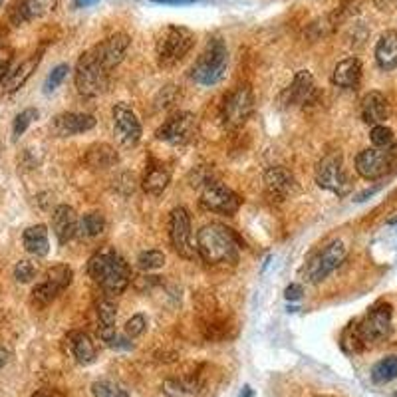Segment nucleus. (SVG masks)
I'll return each instance as SVG.
<instances>
[{
  "label": "nucleus",
  "mask_w": 397,
  "mask_h": 397,
  "mask_svg": "<svg viewBox=\"0 0 397 397\" xmlns=\"http://www.w3.org/2000/svg\"><path fill=\"white\" fill-rule=\"evenodd\" d=\"M165 397H203L204 386L197 377H169L163 381Z\"/></svg>",
  "instance_id": "obj_24"
},
{
  "label": "nucleus",
  "mask_w": 397,
  "mask_h": 397,
  "mask_svg": "<svg viewBox=\"0 0 397 397\" xmlns=\"http://www.w3.org/2000/svg\"><path fill=\"white\" fill-rule=\"evenodd\" d=\"M68 72H70V66H68V64L56 66L54 70H52V72L48 74L46 82H44V92H46V94H52V92H56V90H58V86H60V84H62V82L66 80Z\"/></svg>",
  "instance_id": "obj_38"
},
{
  "label": "nucleus",
  "mask_w": 397,
  "mask_h": 397,
  "mask_svg": "<svg viewBox=\"0 0 397 397\" xmlns=\"http://www.w3.org/2000/svg\"><path fill=\"white\" fill-rule=\"evenodd\" d=\"M348 257V250L342 240H334L328 247L322 248L320 252H316L314 257L308 260L306 269H304V276L312 284L322 282L328 274H332L334 270L342 264Z\"/></svg>",
  "instance_id": "obj_7"
},
{
  "label": "nucleus",
  "mask_w": 397,
  "mask_h": 397,
  "mask_svg": "<svg viewBox=\"0 0 397 397\" xmlns=\"http://www.w3.org/2000/svg\"><path fill=\"white\" fill-rule=\"evenodd\" d=\"M106 228V219L99 213H87L80 219L78 223V236L82 238H96L104 233Z\"/></svg>",
  "instance_id": "obj_32"
},
{
  "label": "nucleus",
  "mask_w": 397,
  "mask_h": 397,
  "mask_svg": "<svg viewBox=\"0 0 397 397\" xmlns=\"http://www.w3.org/2000/svg\"><path fill=\"white\" fill-rule=\"evenodd\" d=\"M151 2H157V4H167V6H187V4L201 2V0H151Z\"/></svg>",
  "instance_id": "obj_43"
},
{
  "label": "nucleus",
  "mask_w": 397,
  "mask_h": 397,
  "mask_svg": "<svg viewBox=\"0 0 397 397\" xmlns=\"http://www.w3.org/2000/svg\"><path fill=\"white\" fill-rule=\"evenodd\" d=\"M195 46V34L177 24L165 26L161 32L157 34V42H155V54L157 62L161 68H173L181 62L185 56L191 52Z\"/></svg>",
  "instance_id": "obj_3"
},
{
  "label": "nucleus",
  "mask_w": 397,
  "mask_h": 397,
  "mask_svg": "<svg viewBox=\"0 0 397 397\" xmlns=\"http://www.w3.org/2000/svg\"><path fill=\"white\" fill-rule=\"evenodd\" d=\"M391 2H393V0H376V4L381 8V11H386V6H389Z\"/></svg>",
  "instance_id": "obj_48"
},
{
  "label": "nucleus",
  "mask_w": 397,
  "mask_h": 397,
  "mask_svg": "<svg viewBox=\"0 0 397 397\" xmlns=\"http://www.w3.org/2000/svg\"><path fill=\"white\" fill-rule=\"evenodd\" d=\"M36 267H34L30 260H20L18 264H16V269H14V279L18 280L20 284H28V282H32L36 279Z\"/></svg>",
  "instance_id": "obj_40"
},
{
  "label": "nucleus",
  "mask_w": 397,
  "mask_h": 397,
  "mask_svg": "<svg viewBox=\"0 0 397 397\" xmlns=\"http://www.w3.org/2000/svg\"><path fill=\"white\" fill-rule=\"evenodd\" d=\"M97 0H75V4L78 6H92V4H96Z\"/></svg>",
  "instance_id": "obj_47"
},
{
  "label": "nucleus",
  "mask_w": 397,
  "mask_h": 397,
  "mask_svg": "<svg viewBox=\"0 0 397 397\" xmlns=\"http://www.w3.org/2000/svg\"><path fill=\"white\" fill-rule=\"evenodd\" d=\"M397 377V358L396 355H389L379 360L374 367H372V381L381 386V384H389Z\"/></svg>",
  "instance_id": "obj_33"
},
{
  "label": "nucleus",
  "mask_w": 397,
  "mask_h": 397,
  "mask_svg": "<svg viewBox=\"0 0 397 397\" xmlns=\"http://www.w3.org/2000/svg\"><path fill=\"white\" fill-rule=\"evenodd\" d=\"M87 274L106 292V296H118L131 282V272L126 258L114 248L97 250L87 262Z\"/></svg>",
  "instance_id": "obj_1"
},
{
  "label": "nucleus",
  "mask_w": 397,
  "mask_h": 397,
  "mask_svg": "<svg viewBox=\"0 0 397 397\" xmlns=\"http://www.w3.org/2000/svg\"><path fill=\"white\" fill-rule=\"evenodd\" d=\"M86 161L94 169H109L118 163V153L114 151V147L102 143V145H94L92 149L87 151Z\"/></svg>",
  "instance_id": "obj_31"
},
{
  "label": "nucleus",
  "mask_w": 397,
  "mask_h": 397,
  "mask_svg": "<svg viewBox=\"0 0 397 397\" xmlns=\"http://www.w3.org/2000/svg\"><path fill=\"white\" fill-rule=\"evenodd\" d=\"M32 397H60L56 391H50V389H40V391H36Z\"/></svg>",
  "instance_id": "obj_46"
},
{
  "label": "nucleus",
  "mask_w": 397,
  "mask_h": 397,
  "mask_svg": "<svg viewBox=\"0 0 397 397\" xmlns=\"http://www.w3.org/2000/svg\"><path fill=\"white\" fill-rule=\"evenodd\" d=\"M195 131H197V118L191 111H179L157 129V140L179 147L193 140Z\"/></svg>",
  "instance_id": "obj_13"
},
{
  "label": "nucleus",
  "mask_w": 397,
  "mask_h": 397,
  "mask_svg": "<svg viewBox=\"0 0 397 397\" xmlns=\"http://www.w3.org/2000/svg\"><path fill=\"white\" fill-rule=\"evenodd\" d=\"M391 159H393V167H396L397 165V145H393V147H391Z\"/></svg>",
  "instance_id": "obj_49"
},
{
  "label": "nucleus",
  "mask_w": 397,
  "mask_h": 397,
  "mask_svg": "<svg viewBox=\"0 0 397 397\" xmlns=\"http://www.w3.org/2000/svg\"><path fill=\"white\" fill-rule=\"evenodd\" d=\"M226 66L228 50L225 42L221 38H213L191 68V78L199 86H216L225 78Z\"/></svg>",
  "instance_id": "obj_4"
},
{
  "label": "nucleus",
  "mask_w": 397,
  "mask_h": 397,
  "mask_svg": "<svg viewBox=\"0 0 397 397\" xmlns=\"http://www.w3.org/2000/svg\"><path fill=\"white\" fill-rule=\"evenodd\" d=\"M8 64H11L8 60H0V82H4L8 78V74H11L8 72Z\"/></svg>",
  "instance_id": "obj_44"
},
{
  "label": "nucleus",
  "mask_w": 397,
  "mask_h": 397,
  "mask_svg": "<svg viewBox=\"0 0 397 397\" xmlns=\"http://www.w3.org/2000/svg\"><path fill=\"white\" fill-rule=\"evenodd\" d=\"M92 393L94 397H129V393L123 387L111 381V379H99L92 386Z\"/></svg>",
  "instance_id": "obj_35"
},
{
  "label": "nucleus",
  "mask_w": 397,
  "mask_h": 397,
  "mask_svg": "<svg viewBox=\"0 0 397 397\" xmlns=\"http://www.w3.org/2000/svg\"><path fill=\"white\" fill-rule=\"evenodd\" d=\"M316 183L326 191H332L338 197L350 193L352 185L343 171V161L340 153H328L316 167Z\"/></svg>",
  "instance_id": "obj_8"
},
{
  "label": "nucleus",
  "mask_w": 397,
  "mask_h": 397,
  "mask_svg": "<svg viewBox=\"0 0 397 397\" xmlns=\"http://www.w3.org/2000/svg\"><path fill=\"white\" fill-rule=\"evenodd\" d=\"M389 116V104L381 92H369L362 99V119L369 126H381Z\"/></svg>",
  "instance_id": "obj_22"
},
{
  "label": "nucleus",
  "mask_w": 397,
  "mask_h": 397,
  "mask_svg": "<svg viewBox=\"0 0 397 397\" xmlns=\"http://www.w3.org/2000/svg\"><path fill=\"white\" fill-rule=\"evenodd\" d=\"M80 219L70 204H58L52 213V231L60 245H68L74 236H78Z\"/></svg>",
  "instance_id": "obj_21"
},
{
  "label": "nucleus",
  "mask_w": 397,
  "mask_h": 397,
  "mask_svg": "<svg viewBox=\"0 0 397 397\" xmlns=\"http://www.w3.org/2000/svg\"><path fill=\"white\" fill-rule=\"evenodd\" d=\"M255 111V94L250 86H236L223 102V123L228 129H238L247 123Z\"/></svg>",
  "instance_id": "obj_6"
},
{
  "label": "nucleus",
  "mask_w": 397,
  "mask_h": 397,
  "mask_svg": "<svg viewBox=\"0 0 397 397\" xmlns=\"http://www.w3.org/2000/svg\"><path fill=\"white\" fill-rule=\"evenodd\" d=\"M240 397H252V389H250V387H245V393H243V396Z\"/></svg>",
  "instance_id": "obj_50"
},
{
  "label": "nucleus",
  "mask_w": 397,
  "mask_h": 397,
  "mask_svg": "<svg viewBox=\"0 0 397 397\" xmlns=\"http://www.w3.org/2000/svg\"><path fill=\"white\" fill-rule=\"evenodd\" d=\"M38 109L36 108H28L20 111L16 119H14V126H12V135H14V140H18L20 135H24V131L28 129V126L32 123L34 119H38Z\"/></svg>",
  "instance_id": "obj_36"
},
{
  "label": "nucleus",
  "mask_w": 397,
  "mask_h": 397,
  "mask_svg": "<svg viewBox=\"0 0 397 397\" xmlns=\"http://www.w3.org/2000/svg\"><path fill=\"white\" fill-rule=\"evenodd\" d=\"M129 42H131V40H129L128 34L118 32L114 34V36H109V38H106V40H102L99 44H96L92 50L96 52L97 60L111 72L114 68H118V66L121 64L123 56L128 52Z\"/></svg>",
  "instance_id": "obj_17"
},
{
  "label": "nucleus",
  "mask_w": 397,
  "mask_h": 397,
  "mask_svg": "<svg viewBox=\"0 0 397 397\" xmlns=\"http://www.w3.org/2000/svg\"><path fill=\"white\" fill-rule=\"evenodd\" d=\"M111 80V72L97 60L96 52L90 48L80 56L75 64V87L82 96L96 97L106 94Z\"/></svg>",
  "instance_id": "obj_5"
},
{
  "label": "nucleus",
  "mask_w": 397,
  "mask_h": 397,
  "mask_svg": "<svg viewBox=\"0 0 397 397\" xmlns=\"http://www.w3.org/2000/svg\"><path fill=\"white\" fill-rule=\"evenodd\" d=\"M362 80V62L358 58H346L334 68L332 84L342 90H355Z\"/></svg>",
  "instance_id": "obj_23"
},
{
  "label": "nucleus",
  "mask_w": 397,
  "mask_h": 397,
  "mask_svg": "<svg viewBox=\"0 0 397 397\" xmlns=\"http://www.w3.org/2000/svg\"><path fill=\"white\" fill-rule=\"evenodd\" d=\"M56 6H58V0H20L18 8H16L18 20L28 22L42 18V16L54 11Z\"/></svg>",
  "instance_id": "obj_28"
},
{
  "label": "nucleus",
  "mask_w": 397,
  "mask_h": 397,
  "mask_svg": "<svg viewBox=\"0 0 397 397\" xmlns=\"http://www.w3.org/2000/svg\"><path fill=\"white\" fill-rule=\"evenodd\" d=\"M391 316H393V308L387 302H379L367 310V314L358 322L365 346L384 342L391 334Z\"/></svg>",
  "instance_id": "obj_9"
},
{
  "label": "nucleus",
  "mask_w": 397,
  "mask_h": 397,
  "mask_svg": "<svg viewBox=\"0 0 397 397\" xmlns=\"http://www.w3.org/2000/svg\"><path fill=\"white\" fill-rule=\"evenodd\" d=\"M238 248L240 245L235 233L221 223L204 225L197 233V252L207 264H233L238 258Z\"/></svg>",
  "instance_id": "obj_2"
},
{
  "label": "nucleus",
  "mask_w": 397,
  "mask_h": 397,
  "mask_svg": "<svg viewBox=\"0 0 397 397\" xmlns=\"http://www.w3.org/2000/svg\"><path fill=\"white\" fill-rule=\"evenodd\" d=\"M369 140H372V143H374L376 147L386 149V147H389V145L393 143V131L389 128H386L384 123H381V126H374V128H372V133H369Z\"/></svg>",
  "instance_id": "obj_39"
},
{
  "label": "nucleus",
  "mask_w": 397,
  "mask_h": 397,
  "mask_svg": "<svg viewBox=\"0 0 397 397\" xmlns=\"http://www.w3.org/2000/svg\"><path fill=\"white\" fill-rule=\"evenodd\" d=\"M169 238L179 257L193 260L199 252L193 245V233H191V216L185 207H175L169 215Z\"/></svg>",
  "instance_id": "obj_10"
},
{
  "label": "nucleus",
  "mask_w": 397,
  "mask_h": 397,
  "mask_svg": "<svg viewBox=\"0 0 397 397\" xmlns=\"http://www.w3.org/2000/svg\"><path fill=\"white\" fill-rule=\"evenodd\" d=\"M8 360H11V352H8L6 348H2V346H0V369L8 364Z\"/></svg>",
  "instance_id": "obj_45"
},
{
  "label": "nucleus",
  "mask_w": 397,
  "mask_h": 397,
  "mask_svg": "<svg viewBox=\"0 0 397 397\" xmlns=\"http://www.w3.org/2000/svg\"><path fill=\"white\" fill-rule=\"evenodd\" d=\"M201 204L203 209L219 215H235L240 207V197L223 183H207L201 193Z\"/></svg>",
  "instance_id": "obj_12"
},
{
  "label": "nucleus",
  "mask_w": 397,
  "mask_h": 397,
  "mask_svg": "<svg viewBox=\"0 0 397 397\" xmlns=\"http://www.w3.org/2000/svg\"><path fill=\"white\" fill-rule=\"evenodd\" d=\"M97 320H99V338L104 342L111 346V348H121L123 340L118 338V330H116V320H118V306L109 296L102 298L96 306Z\"/></svg>",
  "instance_id": "obj_18"
},
{
  "label": "nucleus",
  "mask_w": 397,
  "mask_h": 397,
  "mask_svg": "<svg viewBox=\"0 0 397 397\" xmlns=\"http://www.w3.org/2000/svg\"><path fill=\"white\" fill-rule=\"evenodd\" d=\"M72 276H74V272L68 264H56L52 269H48L42 282L34 286L32 300L40 306L50 304L60 292H64L70 286Z\"/></svg>",
  "instance_id": "obj_11"
},
{
  "label": "nucleus",
  "mask_w": 397,
  "mask_h": 397,
  "mask_svg": "<svg viewBox=\"0 0 397 397\" xmlns=\"http://www.w3.org/2000/svg\"><path fill=\"white\" fill-rule=\"evenodd\" d=\"M393 159H391V151L372 147L364 149L355 157V171L360 173V177H364L367 181H376L381 179L384 175L391 171Z\"/></svg>",
  "instance_id": "obj_15"
},
{
  "label": "nucleus",
  "mask_w": 397,
  "mask_h": 397,
  "mask_svg": "<svg viewBox=\"0 0 397 397\" xmlns=\"http://www.w3.org/2000/svg\"><path fill=\"white\" fill-rule=\"evenodd\" d=\"M40 62V54L32 56V58H28V60H24L16 70H12L8 78L4 80V92H16V90H20L24 84H26V80L32 75V72L36 70V66Z\"/></svg>",
  "instance_id": "obj_29"
},
{
  "label": "nucleus",
  "mask_w": 397,
  "mask_h": 397,
  "mask_svg": "<svg viewBox=\"0 0 397 397\" xmlns=\"http://www.w3.org/2000/svg\"><path fill=\"white\" fill-rule=\"evenodd\" d=\"M264 189L272 201H284L296 191V179L286 167H270L264 173Z\"/></svg>",
  "instance_id": "obj_19"
},
{
  "label": "nucleus",
  "mask_w": 397,
  "mask_h": 397,
  "mask_svg": "<svg viewBox=\"0 0 397 397\" xmlns=\"http://www.w3.org/2000/svg\"><path fill=\"white\" fill-rule=\"evenodd\" d=\"M302 294H304V290H302L300 284H290L288 288L284 290V296H286V300L288 302L300 300Z\"/></svg>",
  "instance_id": "obj_42"
},
{
  "label": "nucleus",
  "mask_w": 397,
  "mask_h": 397,
  "mask_svg": "<svg viewBox=\"0 0 397 397\" xmlns=\"http://www.w3.org/2000/svg\"><path fill=\"white\" fill-rule=\"evenodd\" d=\"M342 350L346 354H358V352H362L365 348V342L364 338H362V334H360V326H358V320L354 322L348 324V328L342 332Z\"/></svg>",
  "instance_id": "obj_34"
},
{
  "label": "nucleus",
  "mask_w": 397,
  "mask_h": 397,
  "mask_svg": "<svg viewBox=\"0 0 397 397\" xmlns=\"http://www.w3.org/2000/svg\"><path fill=\"white\" fill-rule=\"evenodd\" d=\"M389 225H397V219H393V221H389Z\"/></svg>",
  "instance_id": "obj_51"
},
{
  "label": "nucleus",
  "mask_w": 397,
  "mask_h": 397,
  "mask_svg": "<svg viewBox=\"0 0 397 397\" xmlns=\"http://www.w3.org/2000/svg\"><path fill=\"white\" fill-rule=\"evenodd\" d=\"M171 183V173L163 165H153L143 177V191L149 195H161Z\"/></svg>",
  "instance_id": "obj_30"
},
{
  "label": "nucleus",
  "mask_w": 397,
  "mask_h": 397,
  "mask_svg": "<svg viewBox=\"0 0 397 397\" xmlns=\"http://www.w3.org/2000/svg\"><path fill=\"white\" fill-rule=\"evenodd\" d=\"M165 264V255L161 250H145L138 258V267L141 270H157Z\"/></svg>",
  "instance_id": "obj_37"
},
{
  "label": "nucleus",
  "mask_w": 397,
  "mask_h": 397,
  "mask_svg": "<svg viewBox=\"0 0 397 397\" xmlns=\"http://www.w3.org/2000/svg\"><path fill=\"white\" fill-rule=\"evenodd\" d=\"M96 128V118L90 114H78V111H66L56 116L52 121V133L58 138H70Z\"/></svg>",
  "instance_id": "obj_20"
},
{
  "label": "nucleus",
  "mask_w": 397,
  "mask_h": 397,
  "mask_svg": "<svg viewBox=\"0 0 397 397\" xmlns=\"http://www.w3.org/2000/svg\"><path fill=\"white\" fill-rule=\"evenodd\" d=\"M316 102V84H314V75L308 70H300L296 72L292 84L286 87V92L282 94V104L290 108H306Z\"/></svg>",
  "instance_id": "obj_16"
},
{
  "label": "nucleus",
  "mask_w": 397,
  "mask_h": 397,
  "mask_svg": "<svg viewBox=\"0 0 397 397\" xmlns=\"http://www.w3.org/2000/svg\"><path fill=\"white\" fill-rule=\"evenodd\" d=\"M114 133L119 145L133 147L141 140V123L129 104L119 102L114 106Z\"/></svg>",
  "instance_id": "obj_14"
},
{
  "label": "nucleus",
  "mask_w": 397,
  "mask_h": 397,
  "mask_svg": "<svg viewBox=\"0 0 397 397\" xmlns=\"http://www.w3.org/2000/svg\"><path fill=\"white\" fill-rule=\"evenodd\" d=\"M24 248L34 255V257H46L50 250V240H48V228L44 225L28 226L22 235Z\"/></svg>",
  "instance_id": "obj_27"
},
{
  "label": "nucleus",
  "mask_w": 397,
  "mask_h": 397,
  "mask_svg": "<svg viewBox=\"0 0 397 397\" xmlns=\"http://www.w3.org/2000/svg\"><path fill=\"white\" fill-rule=\"evenodd\" d=\"M68 348L74 355V360L80 365H90L96 362V343L86 332H72L68 336Z\"/></svg>",
  "instance_id": "obj_25"
},
{
  "label": "nucleus",
  "mask_w": 397,
  "mask_h": 397,
  "mask_svg": "<svg viewBox=\"0 0 397 397\" xmlns=\"http://www.w3.org/2000/svg\"><path fill=\"white\" fill-rule=\"evenodd\" d=\"M0 2H2V0H0Z\"/></svg>",
  "instance_id": "obj_52"
},
{
  "label": "nucleus",
  "mask_w": 397,
  "mask_h": 397,
  "mask_svg": "<svg viewBox=\"0 0 397 397\" xmlns=\"http://www.w3.org/2000/svg\"><path fill=\"white\" fill-rule=\"evenodd\" d=\"M145 328H147L145 316H143V314H135V316H131L128 320V324H126V334L133 340V338H138V336H141V334L145 332Z\"/></svg>",
  "instance_id": "obj_41"
},
{
  "label": "nucleus",
  "mask_w": 397,
  "mask_h": 397,
  "mask_svg": "<svg viewBox=\"0 0 397 397\" xmlns=\"http://www.w3.org/2000/svg\"><path fill=\"white\" fill-rule=\"evenodd\" d=\"M376 62L381 70L391 72L397 66V32L386 30L376 44Z\"/></svg>",
  "instance_id": "obj_26"
}]
</instances>
